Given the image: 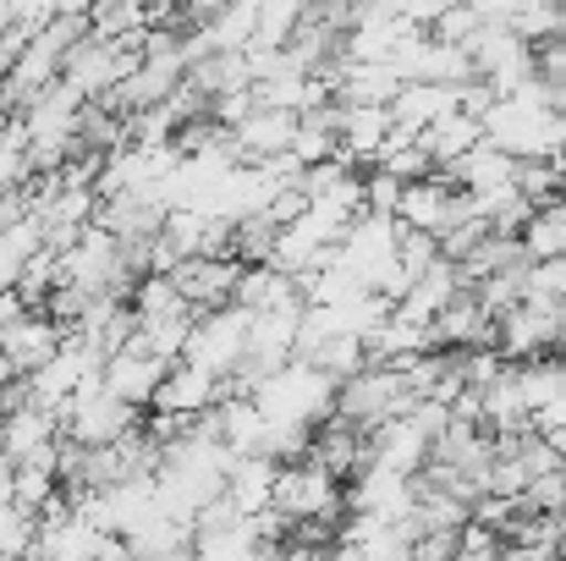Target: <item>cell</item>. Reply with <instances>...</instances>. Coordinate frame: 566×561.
Returning a JSON list of instances; mask_svg holds the SVG:
<instances>
[{
	"mask_svg": "<svg viewBox=\"0 0 566 561\" xmlns=\"http://www.w3.org/2000/svg\"><path fill=\"white\" fill-rule=\"evenodd\" d=\"M61 440L66 446H111L122 435H133L144 424V407H127L116 391H105V380H83L66 402H61Z\"/></svg>",
	"mask_w": 566,
	"mask_h": 561,
	"instance_id": "cell-2",
	"label": "cell"
},
{
	"mask_svg": "<svg viewBox=\"0 0 566 561\" xmlns=\"http://www.w3.org/2000/svg\"><path fill=\"white\" fill-rule=\"evenodd\" d=\"M127 309H133V320H138V325L192 314L188 303H182V292H177V281H171V276H138V281H133V292H127Z\"/></svg>",
	"mask_w": 566,
	"mask_h": 561,
	"instance_id": "cell-22",
	"label": "cell"
},
{
	"mask_svg": "<svg viewBox=\"0 0 566 561\" xmlns=\"http://www.w3.org/2000/svg\"><path fill=\"white\" fill-rule=\"evenodd\" d=\"M237 276H242V264L231 253H192V259H177V270H171V281L192 314L226 309L237 292Z\"/></svg>",
	"mask_w": 566,
	"mask_h": 561,
	"instance_id": "cell-10",
	"label": "cell"
},
{
	"mask_svg": "<svg viewBox=\"0 0 566 561\" xmlns=\"http://www.w3.org/2000/svg\"><path fill=\"white\" fill-rule=\"evenodd\" d=\"M166 370H171V364H160V359H149V353H138V347L127 342L122 353L105 359L99 380H105V391H116L127 407H149L155 391H160V380H166Z\"/></svg>",
	"mask_w": 566,
	"mask_h": 561,
	"instance_id": "cell-16",
	"label": "cell"
},
{
	"mask_svg": "<svg viewBox=\"0 0 566 561\" xmlns=\"http://www.w3.org/2000/svg\"><path fill=\"white\" fill-rule=\"evenodd\" d=\"M226 396V380L209 370H198V364H171L166 380H160V391H155V402H149V413H171V418H203L214 402Z\"/></svg>",
	"mask_w": 566,
	"mask_h": 561,
	"instance_id": "cell-12",
	"label": "cell"
},
{
	"mask_svg": "<svg viewBox=\"0 0 566 561\" xmlns=\"http://www.w3.org/2000/svg\"><path fill=\"white\" fill-rule=\"evenodd\" d=\"M270 512H281L286 523H314V518L342 523V512H347V485H342L331 468H319L314 457L281 463V468H275V490H270Z\"/></svg>",
	"mask_w": 566,
	"mask_h": 561,
	"instance_id": "cell-3",
	"label": "cell"
},
{
	"mask_svg": "<svg viewBox=\"0 0 566 561\" xmlns=\"http://www.w3.org/2000/svg\"><path fill=\"white\" fill-rule=\"evenodd\" d=\"M434 177H446V183L462 187V193H484V187H512L517 183V160H512L506 149H495L490 138H479L462 160L434 166Z\"/></svg>",
	"mask_w": 566,
	"mask_h": 561,
	"instance_id": "cell-17",
	"label": "cell"
},
{
	"mask_svg": "<svg viewBox=\"0 0 566 561\" xmlns=\"http://www.w3.org/2000/svg\"><path fill=\"white\" fill-rule=\"evenodd\" d=\"M412 501H418V479L375 468V463L358 468L353 485H347V512L379 518V523H407V518H412Z\"/></svg>",
	"mask_w": 566,
	"mask_h": 561,
	"instance_id": "cell-8",
	"label": "cell"
},
{
	"mask_svg": "<svg viewBox=\"0 0 566 561\" xmlns=\"http://www.w3.org/2000/svg\"><path fill=\"white\" fill-rule=\"evenodd\" d=\"M418 396H412V385H407V374L390 370V364H364L358 374H347L342 385H336V413L331 418H342V424H353L358 435H369L379 429L385 418H396V413H407Z\"/></svg>",
	"mask_w": 566,
	"mask_h": 561,
	"instance_id": "cell-4",
	"label": "cell"
},
{
	"mask_svg": "<svg viewBox=\"0 0 566 561\" xmlns=\"http://www.w3.org/2000/svg\"><path fill=\"white\" fill-rule=\"evenodd\" d=\"M253 402H259V413L275 418V424H308V429H319V424L336 413V380L319 374L314 364H303V359H292V364H281L270 380L253 385Z\"/></svg>",
	"mask_w": 566,
	"mask_h": 561,
	"instance_id": "cell-1",
	"label": "cell"
},
{
	"mask_svg": "<svg viewBox=\"0 0 566 561\" xmlns=\"http://www.w3.org/2000/svg\"><path fill=\"white\" fill-rule=\"evenodd\" d=\"M551 440V451H556V474L566 479V429H556V435H545Z\"/></svg>",
	"mask_w": 566,
	"mask_h": 561,
	"instance_id": "cell-29",
	"label": "cell"
},
{
	"mask_svg": "<svg viewBox=\"0 0 566 561\" xmlns=\"http://www.w3.org/2000/svg\"><path fill=\"white\" fill-rule=\"evenodd\" d=\"M11 485H17V463L0 457V501H11Z\"/></svg>",
	"mask_w": 566,
	"mask_h": 561,
	"instance_id": "cell-30",
	"label": "cell"
},
{
	"mask_svg": "<svg viewBox=\"0 0 566 561\" xmlns=\"http://www.w3.org/2000/svg\"><path fill=\"white\" fill-rule=\"evenodd\" d=\"M462 215H468L462 187H451L446 177H418V183L401 187V198H396V220H401V231L440 237V231H446V226H457Z\"/></svg>",
	"mask_w": 566,
	"mask_h": 561,
	"instance_id": "cell-9",
	"label": "cell"
},
{
	"mask_svg": "<svg viewBox=\"0 0 566 561\" xmlns=\"http://www.w3.org/2000/svg\"><path fill=\"white\" fill-rule=\"evenodd\" d=\"M429 342L440 353H468V347H495V314H484V303L473 292H457L434 320H429Z\"/></svg>",
	"mask_w": 566,
	"mask_h": 561,
	"instance_id": "cell-13",
	"label": "cell"
},
{
	"mask_svg": "<svg viewBox=\"0 0 566 561\" xmlns=\"http://www.w3.org/2000/svg\"><path fill=\"white\" fill-rule=\"evenodd\" d=\"M566 342V303L551 298H523L512 303L506 314H495V353L506 364H523V359H545Z\"/></svg>",
	"mask_w": 566,
	"mask_h": 561,
	"instance_id": "cell-5",
	"label": "cell"
},
{
	"mask_svg": "<svg viewBox=\"0 0 566 561\" xmlns=\"http://www.w3.org/2000/svg\"><path fill=\"white\" fill-rule=\"evenodd\" d=\"M512 380H517V396H523V407H528V418H534L539 407H551L566 391V359L562 353L523 359V364H512Z\"/></svg>",
	"mask_w": 566,
	"mask_h": 561,
	"instance_id": "cell-21",
	"label": "cell"
},
{
	"mask_svg": "<svg viewBox=\"0 0 566 561\" xmlns=\"http://www.w3.org/2000/svg\"><path fill=\"white\" fill-rule=\"evenodd\" d=\"M523 287H528V298H551V303H566V253L528 264Z\"/></svg>",
	"mask_w": 566,
	"mask_h": 561,
	"instance_id": "cell-26",
	"label": "cell"
},
{
	"mask_svg": "<svg viewBox=\"0 0 566 561\" xmlns=\"http://www.w3.org/2000/svg\"><path fill=\"white\" fill-rule=\"evenodd\" d=\"M61 496H66V490H61L55 457H44V463H17V485H11V501H17V507L44 512V507H55Z\"/></svg>",
	"mask_w": 566,
	"mask_h": 561,
	"instance_id": "cell-24",
	"label": "cell"
},
{
	"mask_svg": "<svg viewBox=\"0 0 566 561\" xmlns=\"http://www.w3.org/2000/svg\"><path fill=\"white\" fill-rule=\"evenodd\" d=\"M292 133H297V116L292 111H270V105H253L237 127H231V149L242 166H264L275 155L292 149Z\"/></svg>",
	"mask_w": 566,
	"mask_h": 561,
	"instance_id": "cell-14",
	"label": "cell"
},
{
	"mask_svg": "<svg viewBox=\"0 0 566 561\" xmlns=\"http://www.w3.org/2000/svg\"><path fill=\"white\" fill-rule=\"evenodd\" d=\"M517 248H523L528 264L566 253V193L545 198V204H534V215L517 226Z\"/></svg>",
	"mask_w": 566,
	"mask_h": 561,
	"instance_id": "cell-19",
	"label": "cell"
},
{
	"mask_svg": "<svg viewBox=\"0 0 566 561\" xmlns=\"http://www.w3.org/2000/svg\"><path fill=\"white\" fill-rule=\"evenodd\" d=\"M248 353V309L226 303V309H209V314H192V336H188V353L182 364H198L209 374H226L237 370V359Z\"/></svg>",
	"mask_w": 566,
	"mask_h": 561,
	"instance_id": "cell-6",
	"label": "cell"
},
{
	"mask_svg": "<svg viewBox=\"0 0 566 561\" xmlns=\"http://www.w3.org/2000/svg\"><path fill=\"white\" fill-rule=\"evenodd\" d=\"M61 342H66V331H61L50 314H39V309H28V314H17L11 325H0V385L44 370V364L61 353Z\"/></svg>",
	"mask_w": 566,
	"mask_h": 561,
	"instance_id": "cell-7",
	"label": "cell"
},
{
	"mask_svg": "<svg viewBox=\"0 0 566 561\" xmlns=\"http://www.w3.org/2000/svg\"><path fill=\"white\" fill-rule=\"evenodd\" d=\"M61 451V418L33 407V402H17L6 407L0 418V457L6 463H44Z\"/></svg>",
	"mask_w": 566,
	"mask_h": 561,
	"instance_id": "cell-11",
	"label": "cell"
},
{
	"mask_svg": "<svg viewBox=\"0 0 566 561\" xmlns=\"http://www.w3.org/2000/svg\"><path fill=\"white\" fill-rule=\"evenodd\" d=\"M61 0H11V28L17 33H39L44 22H55Z\"/></svg>",
	"mask_w": 566,
	"mask_h": 561,
	"instance_id": "cell-27",
	"label": "cell"
},
{
	"mask_svg": "<svg viewBox=\"0 0 566 561\" xmlns=\"http://www.w3.org/2000/svg\"><path fill=\"white\" fill-rule=\"evenodd\" d=\"M275 468H281V463H270V457H231V474H226V501H231L242 518L270 512Z\"/></svg>",
	"mask_w": 566,
	"mask_h": 561,
	"instance_id": "cell-18",
	"label": "cell"
},
{
	"mask_svg": "<svg viewBox=\"0 0 566 561\" xmlns=\"http://www.w3.org/2000/svg\"><path fill=\"white\" fill-rule=\"evenodd\" d=\"M303 364H314L319 374H331L336 385L347 380V374H358L369 364V353H364V336H353V331H331L325 342H314L308 353H303Z\"/></svg>",
	"mask_w": 566,
	"mask_h": 561,
	"instance_id": "cell-23",
	"label": "cell"
},
{
	"mask_svg": "<svg viewBox=\"0 0 566 561\" xmlns=\"http://www.w3.org/2000/svg\"><path fill=\"white\" fill-rule=\"evenodd\" d=\"M479 138H484V122H479V116H468V111H451V116H440L434 127H423V133H418V144L429 149V160H434V166L462 160Z\"/></svg>",
	"mask_w": 566,
	"mask_h": 561,
	"instance_id": "cell-20",
	"label": "cell"
},
{
	"mask_svg": "<svg viewBox=\"0 0 566 561\" xmlns=\"http://www.w3.org/2000/svg\"><path fill=\"white\" fill-rule=\"evenodd\" d=\"M39 546V512L17 507V501H0V561L28 557Z\"/></svg>",
	"mask_w": 566,
	"mask_h": 561,
	"instance_id": "cell-25",
	"label": "cell"
},
{
	"mask_svg": "<svg viewBox=\"0 0 566 561\" xmlns=\"http://www.w3.org/2000/svg\"><path fill=\"white\" fill-rule=\"evenodd\" d=\"M390 127H396L390 122V105H336V144H342V155L358 172H369L379 160Z\"/></svg>",
	"mask_w": 566,
	"mask_h": 561,
	"instance_id": "cell-15",
	"label": "cell"
},
{
	"mask_svg": "<svg viewBox=\"0 0 566 561\" xmlns=\"http://www.w3.org/2000/svg\"><path fill=\"white\" fill-rule=\"evenodd\" d=\"M501 561H556V546H539V540H501Z\"/></svg>",
	"mask_w": 566,
	"mask_h": 561,
	"instance_id": "cell-28",
	"label": "cell"
}]
</instances>
